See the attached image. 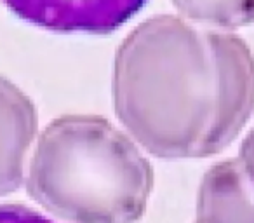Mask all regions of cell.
I'll use <instances>...</instances> for the list:
<instances>
[{
  "mask_svg": "<svg viewBox=\"0 0 254 223\" xmlns=\"http://www.w3.org/2000/svg\"><path fill=\"white\" fill-rule=\"evenodd\" d=\"M0 4L49 32L108 35L134 18L148 0H0Z\"/></svg>",
  "mask_w": 254,
  "mask_h": 223,
  "instance_id": "3957f363",
  "label": "cell"
},
{
  "mask_svg": "<svg viewBox=\"0 0 254 223\" xmlns=\"http://www.w3.org/2000/svg\"><path fill=\"white\" fill-rule=\"evenodd\" d=\"M195 223H254V192L237 157L219 160L202 176Z\"/></svg>",
  "mask_w": 254,
  "mask_h": 223,
  "instance_id": "5b68a950",
  "label": "cell"
},
{
  "mask_svg": "<svg viewBox=\"0 0 254 223\" xmlns=\"http://www.w3.org/2000/svg\"><path fill=\"white\" fill-rule=\"evenodd\" d=\"M0 223H56L23 204H0Z\"/></svg>",
  "mask_w": 254,
  "mask_h": 223,
  "instance_id": "52a82bcc",
  "label": "cell"
},
{
  "mask_svg": "<svg viewBox=\"0 0 254 223\" xmlns=\"http://www.w3.org/2000/svg\"><path fill=\"white\" fill-rule=\"evenodd\" d=\"M37 133L39 114L30 96L9 78L0 77V197L25 183Z\"/></svg>",
  "mask_w": 254,
  "mask_h": 223,
  "instance_id": "277c9868",
  "label": "cell"
},
{
  "mask_svg": "<svg viewBox=\"0 0 254 223\" xmlns=\"http://www.w3.org/2000/svg\"><path fill=\"white\" fill-rule=\"evenodd\" d=\"M153 180L131 136L99 115L68 114L35 140L25 185L37 204L68 223H136Z\"/></svg>",
  "mask_w": 254,
  "mask_h": 223,
  "instance_id": "7a4b0ae2",
  "label": "cell"
},
{
  "mask_svg": "<svg viewBox=\"0 0 254 223\" xmlns=\"http://www.w3.org/2000/svg\"><path fill=\"white\" fill-rule=\"evenodd\" d=\"M113 106L129 136L160 159L223 152L254 112V56L246 40L183 18L143 21L113 61Z\"/></svg>",
  "mask_w": 254,
  "mask_h": 223,
  "instance_id": "6da1fadb",
  "label": "cell"
},
{
  "mask_svg": "<svg viewBox=\"0 0 254 223\" xmlns=\"http://www.w3.org/2000/svg\"><path fill=\"white\" fill-rule=\"evenodd\" d=\"M237 159H239L240 167H242L244 174H246L247 183H249V187L254 192V128L242 140V145H240V152Z\"/></svg>",
  "mask_w": 254,
  "mask_h": 223,
  "instance_id": "ba28073f",
  "label": "cell"
},
{
  "mask_svg": "<svg viewBox=\"0 0 254 223\" xmlns=\"http://www.w3.org/2000/svg\"><path fill=\"white\" fill-rule=\"evenodd\" d=\"M183 19L211 30L232 32L254 23V0H171Z\"/></svg>",
  "mask_w": 254,
  "mask_h": 223,
  "instance_id": "8992f818",
  "label": "cell"
}]
</instances>
